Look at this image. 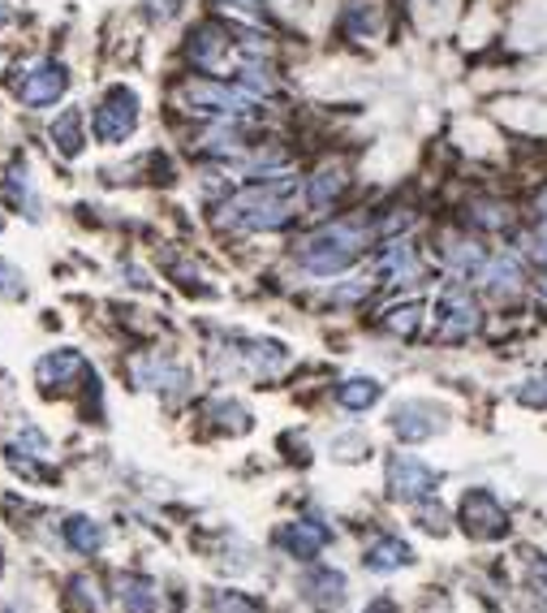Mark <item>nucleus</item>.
I'll return each instance as SVG.
<instances>
[{"instance_id":"obj_1","label":"nucleus","mask_w":547,"mask_h":613,"mask_svg":"<svg viewBox=\"0 0 547 613\" xmlns=\"http://www.w3.org/2000/svg\"><path fill=\"white\" fill-rule=\"evenodd\" d=\"M293 195H298V177H268L255 182L246 191H237L229 204L216 212L220 229L234 234H264V229H280L293 216Z\"/></svg>"},{"instance_id":"obj_2","label":"nucleus","mask_w":547,"mask_h":613,"mask_svg":"<svg viewBox=\"0 0 547 613\" xmlns=\"http://www.w3.org/2000/svg\"><path fill=\"white\" fill-rule=\"evenodd\" d=\"M367 246V225L358 221H337V225H323L319 234H311L302 251H298V264L314 273V277H332V273H345L353 259L362 255Z\"/></svg>"},{"instance_id":"obj_3","label":"nucleus","mask_w":547,"mask_h":613,"mask_svg":"<svg viewBox=\"0 0 547 613\" xmlns=\"http://www.w3.org/2000/svg\"><path fill=\"white\" fill-rule=\"evenodd\" d=\"M182 104H190V113H220V118H241L259 104V95L250 86H229V82H211V79H198V82H186L177 91Z\"/></svg>"},{"instance_id":"obj_4","label":"nucleus","mask_w":547,"mask_h":613,"mask_svg":"<svg viewBox=\"0 0 547 613\" xmlns=\"http://www.w3.org/2000/svg\"><path fill=\"white\" fill-rule=\"evenodd\" d=\"M134 125H138V95L130 86H113L104 95V104L95 109V122H91L95 139L100 143H125L134 134Z\"/></svg>"},{"instance_id":"obj_5","label":"nucleus","mask_w":547,"mask_h":613,"mask_svg":"<svg viewBox=\"0 0 547 613\" xmlns=\"http://www.w3.org/2000/svg\"><path fill=\"white\" fill-rule=\"evenodd\" d=\"M457 519H462L466 532L478 535V540H500V535H508V514L500 510V501L483 489H469L466 497H462Z\"/></svg>"},{"instance_id":"obj_6","label":"nucleus","mask_w":547,"mask_h":613,"mask_svg":"<svg viewBox=\"0 0 547 613\" xmlns=\"http://www.w3.org/2000/svg\"><path fill=\"white\" fill-rule=\"evenodd\" d=\"M65 86H70V74H65V65H56V61H35L22 79H18V100L22 104H31V109H48V104H56L61 95H65Z\"/></svg>"},{"instance_id":"obj_7","label":"nucleus","mask_w":547,"mask_h":613,"mask_svg":"<svg viewBox=\"0 0 547 613\" xmlns=\"http://www.w3.org/2000/svg\"><path fill=\"white\" fill-rule=\"evenodd\" d=\"M478 328V307L462 286H448L440 294V337L444 341H466Z\"/></svg>"},{"instance_id":"obj_8","label":"nucleus","mask_w":547,"mask_h":613,"mask_svg":"<svg viewBox=\"0 0 547 613\" xmlns=\"http://www.w3.org/2000/svg\"><path fill=\"white\" fill-rule=\"evenodd\" d=\"M435 489V471L427 462L410 458V453H396L389 462V492L396 501H423Z\"/></svg>"},{"instance_id":"obj_9","label":"nucleus","mask_w":547,"mask_h":613,"mask_svg":"<svg viewBox=\"0 0 547 613\" xmlns=\"http://www.w3.org/2000/svg\"><path fill=\"white\" fill-rule=\"evenodd\" d=\"M86 359L79 350H56V355H43L40 368H35V380L43 389H74L82 376H86Z\"/></svg>"},{"instance_id":"obj_10","label":"nucleus","mask_w":547,"mask_h":613,"mask_svg":"<svg viewBox=\"0 0 547 613\" xmlns=\"http://www.w3.org/2000/svg\"><path fill=\"white\" fill-rule=\"evenodd\" d=\"M375 273H380L384 286H410V282H419V255H414V246L389 243L384 255H380V264H375Z\"/></svg>"},{"instance_id":"obj_11","label":"nucleus","mask_w":547,"mask_h":613,"mask_svg":"<svg viewBox=\"0 0 547 613\" xmlns=\"http://www.w3.org/2000/svg\"><path fill=\"white\" fill-rule=\"evenodd\" d=\"M392 432L401 437V441H427V437H435L440 432V415L431 407H419V402H405V407H396V415H392Z\"/></svg>"},{"instance_id":"obj_12","label":"nucleus","mask_w":547,"mask_h":613,"mask_svg":"<svg viewBox=\"0 0 547 613\" xmlns=\"http://www.w3.org/2000/svg\"><path fill=\"white\" fill-rule=\"evenodd\" d=\"M276 540H280V549H289L293 558H314V553L332 540V532H328L323 523H314V519H298V523H289Z\"/></svg>"},{"instance_id":"obj_13","label":"nucleus","mask_w":547,"mask_h":613,"mask_svg":"<svg viewBox=\"0 0 547 613\" xmlns=\"http://www.w3.org/2000/svg\"><path fill=\"white\" fill-rule=\"evenodd\" d=\"M410 562H414V549L405 540H396V535H384V540H375L367 549V571L375 574H392L401 571V566H410Z\"/></svg>"},{"instance_id":"obj_14","label":"nucleus","mask_w":547,"mask_h":613,"mask_svg":"<svg viewBox=\"0 0 547 613\" xmlns=\"http://www.w3.org/2000/svg\"><path fill=\"white\" fill-rule=\"evenodd\" d=\"M478 282L492 289V294H513V289H522V264H517L513 255H492V259L483 264Z\"/></svg>"},{"instance_id":"obj_15","label":"nucleus","mask_w":547,"mask_h":613,"mask_svg":"<svg viewBox=\"0 0 547 613\" xmlns=\"http://www.w3.org/2000/svg\"><path fill=\"white\" fill-rule=\"evenodd\" d=\"M302 588H307L311 605H319V610H337L345 601V574L341 571H314Z\"/></svg>"},{"instance_id":"obj_16","label":"nucleus","mask_w":547,"mask_h":613,"mask_svg":"<svg viewBox=\"0 0 547 613\" xmlns=\"http://www.w3.org/2000/svg\"><path fill=\"white\" fill-rule=\"evenodd\" d=\"M345 27H350L353 40H375L384 31V9L380 0H353L350 13H345Z\"/></svg>"},{"instance_id":"obj_17","label":"nucleus","mask_w":547,"mask_h":613,"mask_svg":"<svg viewBox=\"0 0 547 613\" xmlns=\"http://www.w3.org/2000/svg\"><path fill=\"white\" fill-rule=\"evenodd\" d=\"M134 380L147 389H186V371L164 364V359H138L134 364Z\"/></svg>"},{"instance_id":"obj_18","label":"nucleus","mask_w":547,"mask_h":613,"mask_svg":"<svg viewBox=\"0 0 547 613\" xmlns=\"http://www.w3.org/2000/svg\"><path fill=\"white\" fill-rule=\"evenodd\" d=\"M4 195H9V204L22 207L31 221H40V200H35V191H31V177H27V168L22 164H13L9 168V177H4Z\"/></svg>"},{"instance_id":"obj_19","label":"nucleus","mask_w":547,"mask_h":613,"mask_svg":"<svg viewBox=\"0 0 547 613\" xmlns=\"http://www.w3.org/2000/svg\"><path fill=\"white\" fill-rule=\"evenodd\" d=\"M52 143L61 147V156H70V161L79 156L82 143H86V139H82V113L79 109H65V113L52 122Z\"/></svg>"},{"instance_id":"obj_20","label":"nucleus","mask_w":547,"mask_h":613,"mask_svg":"<svg viewBox=\"0 0 547 613\" xmlns=\"http://www.w3.org/2000/svg\"><path fill=\"white\" fill-rule=\"evenodd\" d=\"M65 540L79 553H100L104 549V528L95 519H86V514H74V519H65Z\"/></svg>"},{"instance_id":"obj_21","label":"nucleus","mask_w":547,"mask_h":613,"mask_svg":"<svg viewBox=\"0 0 547 613\" xmlns=\"http://www.w3.org/2000/svg\"><path fill=\"white\" fill-rule=\"evenodd\" d=\"M121 605H125V613H156V588L138 574H125L121 579Z\"/></svg>"},{"instance_id":"obj_22","label":"nucleus","mask_w":547,"mask_h":613,"mask_svg":"<svg viewBox=\"0 0 547 613\" xmlns=\"http://www.w3.org/2000/svg\"><path fill=\"white\" fill-rule=\"evenodd\" d=\"M337 402L345 410H367L380 402V385L371 380V376H353V380H345L341 389H337Z\"/></svg>"},{"instance_id":"obj_23","label":"nucleus","mask_w":547,"mask_h":613,"mask_svg":"<svg viewBox=\"0 0 547 613\" xmlns=\"http://www.w3.org/2000/svg\"><path fill=\"white\" fill-rule=\"evenodd\" d=\"M341 191H345V173H341V168H323V173H314V177H311V186H307V200H311L314 212H323V207L332 204Z\"/></svg>"},{"instance_id":"obj_24","label":"nucleus","mask_w":547,"mask_h":613,"mask_svg":"<svg viewBox=\"0 0 547 613\" xmlns=\"http://www.w3.org/2000/svg\"><path fill=\"white\" fill-rule=\"evenodd\" d=\"M419 320H423V307H419V303H401V307H392L389 316H384V328H389V333H401V337H414V333H419Z\"/></svg>"},{"instance_id":"obj_25","label":"nucleus","mask_w":547,"mask_h":613,"mask_svg":"<svg viewBox=\"0 0 547 613\" xmlns=\"http://www.w3.org/2000/svg\"><path fill=\"white\" fill-rule=\"evenodd\" d=\"M0 294H4V298H22V294H27V286H22V273H18L9 259H0Z\"/></svg>"},{"instance_id":"obj_26","label":"nucleus","mask_w":547,"mask_h":613,"mask_svg":"<svg viewBox=\"0 0 547 613\" xmlns=\"http://www.w3.org/2000/svg\"><path fill=\"white\" fill-rule=\"evenodd\" d=\"M474 221H478V225H487V229H505L508 212H505V207H496V204H492V207L478 204V207H474Z\"/></svg>"},{"instance_id":"obj_27","label":"nucleus","mask_w":547,"mask_h":613,"mask_svg":"<svg viewBox=\"0 0 547 613\" xmlns=\"http://www.w3.org/2000/svg\"><path fill=\"white\" fill-rule=\"evenodd\" d=\"M216 613H259L246 596H237V592H220L216 596Z\"/></svg>"},{"instance_id":"obj_28","label":"nucleus","mask_w":547,"mask_h":613,"mask_svg":"<svg viewBox=\"0 0 547 613\" xmlns=\"http://www.w3.org/2000/svg\"><path fill=\"white\" fill-rule=\"evenodd\" d=\"M419 519H423V528H427V532H435V535L448 532V528H444V510H440V505H423V514H419Z\"/></svg>"},{"instance_id":"obj_29","label":"nucleus","mask_w":547,"mask_h":613,"mask_svg":"<svg viewBox=\"0 0 547 613\" xmlns=\"http://www.w3.org/2000/svg\"><path fill=\"white\" fill-rule=\"evenodd\" d=\"M526 571L535 574V579L547 588V558H539V553H526Z\"/></svg>"},{"instance_id":"obj_30","label":"nucleus","mask_w":547,"mask_h":613,"mask_svg":"<svg viewBox=\"0 0 547 613\" xmlns=\"http://www.w3.org/2000/svg\"><path fill=\"white\" fill-rule=\"evenodd\" d=\"M362 613H396V605H392V601H384V596H380V601H371V605H367V610Z\"/></svg>"},{"instance_id":"obj_31","label":"nucleus","mask_w":547,"mask_h":613,"mask_svg":"<svg viewBox=\"0 0 547 613\" xmlns=\"http://www.w3.org/2000/svg\"><path fill=\"white\" fill-rule=\"evenodd\" d=\"M9 22H13V9H9V4L0 0V27H9Z\"/></svg>"},{"instance_id":"obj_32","label":"nucleus","mask_w":547,"mask_h":613,"mask_svg":"<svg viewBox=\"0 0 547 613\" xmlns=\"http://www.w3.org/2000/svg\"><path fill=\"white\" fill-rule=\"evenodd\" d=\"M229 4H241V9H255V0H229Z\"/></svg>"},{"instance_id":"obj_33","label":"nucleus","mask_w":547,"mask_h":613,"mask_svg":"<svg viewBox=\"0 0 547 613\" xmlns=\"http://www.w3.org/2000/svg\"><path fill=\"white\" fill-rule=\"evenodd\" d=\"M544 303H547V277H544Z\"/></svg>"},{"instance_id":"obj_34","label":"nucleus","mask_w":547,"mask_h":613,"mask_svg":"<svg viewBox=\"0 0 547 613\" xmlns=\"http://www.w3.org/2000/svg\"><path fill=\"white\" fill-rule=\"evenodd\" d=\"M0 229H4V221H0Z\"/></svg>"}]
</instances>
